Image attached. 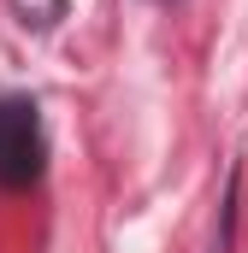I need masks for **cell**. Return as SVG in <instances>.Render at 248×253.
<instances>
[{
	"label": "cell",
	"instance_id": "1",
	"mask_svg": "<svg viewBox=\"0 0 248 253\" xmlns=\"http://www.w3.org/2000/svg\"><path fill=\"white\" fill-rule=\"evenodd\" d=\"M36 171H42V124H36V106L6 100L0 106V183L6 189H24V183H36Z\"/></svg>",
	"mask_w": 248,
	"mask_h": 253
}]
</instances>
